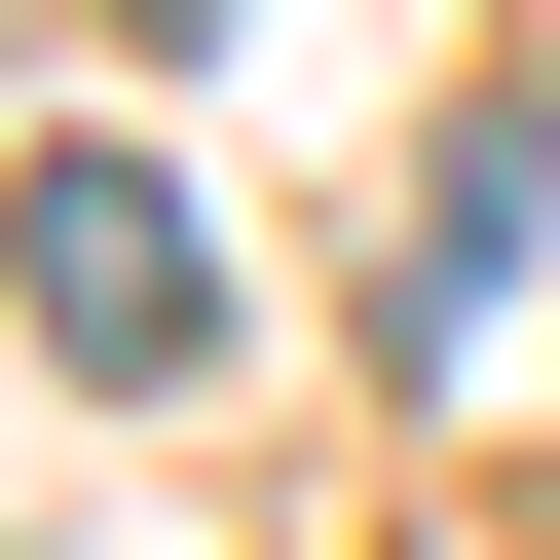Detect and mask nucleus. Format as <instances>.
I'll list each match as a JSON object with an SVG mask.
<instances>
[{
    "mask_svg": "<svg viewBox=\"0 0 560 560\" xmlns=\"http://www.w3.org/2000/svg\"><path fill=\"white\" fill-rule=\"evenodd\" d=\"M0 224H38V337H75L113 411H150V374H224V261H187V187H150V150H38Z\"/></svg>",
    "mask_w": 560,
    "mask_h": 560,
    "instance_id": "1",
    "label": "nucleus"
}]
</instances>
